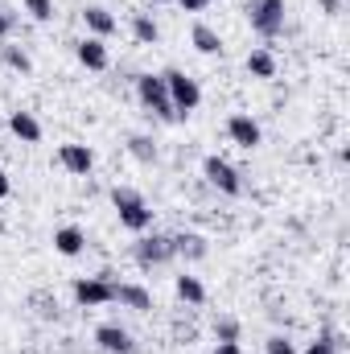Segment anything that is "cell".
Returning a JSON list of instances; mask_svg holds the SVG:
<instances>
[{
	"instance_id": "6da1fadb",
	"label": "cell",
	"mask_w": 350,
	"mask_h": 354,
	"mask_svg": "<svg viewBox=\"0 0 350 354\" xmlns=\"http://www.w3.org/2000/svg\"><path fill=\"white\" fill-rule=\"evenodd\" d=\"M111 202H116V210H120V223H124L128 231L145 235V231L153 227V210L145 206V198H140L136 189H128V185H116V189H111Z\"/></svg>"
},
{
	"instance_id": "7a4b0ae2",
	"label": "cell",
	"mask_w": 350,
	"mask_h": 354,
	"mask_svg": "<svg viewBox=\"0 0 350 354\" xmlns=\"http://www.w3.org/2000/svg\"><path fill=\"white\" fill-rule=\"evenodd\" d=\"M161 79H165V91H169V103H174L177 120H185V115L202 103V91H198V83H194L190 75H181V71H165Z\"/></svg>"
},
{
	"instance_id": "3957f363",
	"label": "cell",
	"mask_w": 350,
	"mask_h": 354,
	"mask_svg": "<svg viewBox=\"0 0 350 354\" xmlns=\"http://www.w3.org/2000/svg\"><path fill=\"white\" fill-rule=\"evenodd\" d=\"M136 95H140V103L157 115V120H177L174 103H169V91H165V79L161 75H140L136 79Z\"/></svg>"
},
{
	"instance_id": "277c9868",
	"label": "cell",
	"mask_w": 350,
	"mask_h": 354,
	"mask_svg": "<svg viewBox=\"0 0 350 354\" xmlns=\"http://www.w3.org/2000/svg\"><path fill=\"white\" fill-rule=\"evenodd\" d=\"M248 21L260 37L284 33V0H248Z\"/></svg>"
},
{
	"instance_id": "5b68a950",
	"label": "cell",
	"mask_w": 350,
	"mask_h": 354,
	"mask_svg": "<svg viewBox=\"0 0 350 354\" xmlns=\"http://www.w3.org/2000/svg\"><path fill=\"white\" fill-rule=\"evenodd\" d=\"M132 256H136L140 268L169 264V260H174V239H169V235H140L136 248H132Z\"/></svg>"
},
{
	"instance_id": "8992f818",
	"label": "cell",
	"mask_w": 350,
	"mask_h": 354,
	"mask_svg": "<svg viewBox=\"0 0 350 354\" xmlns=\"http://www.w3.org/2000/svg\"><path fill=\"white\" fill-rule=\"evenodd\" d=\"M202 174H206V181H210L214 189H223V194H231V198H239V194H243L239 169H235V165H227L223 157H206V161H202Z\"/></svg>"
},
{
	"instance_id": "52a82bcc",
	"label": "cell",
	"mask_w": 350,
	"mask_h": 354,
	"mask_svg": "<svg viewBox=\"0 0 350 354\" xmlns=\"http://www.w3.org/2000/svg\"><path fill=\"white\" fill-rule=\"evenodd\" d=\"M75 301L87 305V309L111 305V280H103V276H83V280H75Z\"/></svg>"
},
{
	"instance_id": "ba28073f",
	"label": "cell",
	"mask_w": 350,
	"mask_h": 354,
	"mask_svg": "<svg viewBox=\"0 0 350 354\" xmlns=\"http://www.w3.org/2000/svg\"><path fill=\"white\" fill-rule=\"evenodd\" d=\"M95 342H99L103 354H136L132 334H128L124 326H99V330H95Z\"/></svg>"
},
{
	"instance_id": "9c48e42d",
	"label": "cell",
	"mask_w": 350,
	"mask_h": 354,
	"mask_svg": "<svg viewBox=\"0 0 350 354\" xmlns=\"http://www.w3.org/2000/svg\"><path fill=\"white\" fill-rule=\"evenodd\" d=\"M227 136H231L239 149H256V145L264 140L260 124H256L252 115H231V120H227Z\"/></svg>"
},
{
	"instance_id": "30bf717a",
	"label": "cell",
	"mask_w": 350,
	"mask_h": 354,
	"mask_svg": "<svg viewBox=\"0 0 350 354\" xmlns=\"http://www.w3.org/2000/svg\"><path fill=\"white\" fill-rule=\"evenodd\" d=\"M111 301H120L124 309H136V313H149V309H153V297H149V288H140V284H116V280H111Z\"/></svg>"
},
{
	"instance_id": "8fae6325",
	"label": "cell",
	"mask_w": 350,
	"mask_h": 354,
	"mask_svg": "<svg viewBox=\"0 0 350 354\" xmlns=\"http://www.w3.org/2000/svg\"><path fill=\"white\" fill-rule=\"evenodd\" d=\"M58 161H62V169L75 177L91 174V165H95V153H91L87 145H62L58 149Z\"/></svg>"
},
{
	"instance_id": "7c38bea8",
	"label": "cell",
	"mask_w": 350,
	"mask_h": 354,
	"mask_svg": "<svg viewBox=\"0 0 350 354\" xmlns=\"http://www.w3.org/2000/svg\"><path fill=\"white\" fill-rule=\"evenodd\" d=\"M83 248H87V235L79 227H58L54 231V252L58 256H83Z\"/></svg>"
},
{
	"instance_id": "4fadbf2b",
	"label": "cell",
	"mask_w": 350,
	"mask_h": 354,
	"mask_svg": "<svg viewBox=\"0 0 350 354\" xmlns=\"http://www.w3.org/2000/svg\"><path fill=\"white\" fill-rule=\"evenodd\" d=\"M75 54H79V62H83L87 71H107V62H111V58H107V46H103L99 37L79 41V50H75Z\"/></svg>"
},
{
	"instance_id": "5bb4252c",
	"label": "cell",
	"mask_w": 350,
	"mask_h": 354,
	"mask_svg": "<svg viewBox=\"0 0 350 354\" xmlns=\"http://www.w3.org/2000/svg\"><path fill=\"white\" fill-rule=\"evenodd\" d=\"M206 239L202 235H194V231H185V235H174V256H181V260H206Z\"/></svg>"
},
{
	"instance_id": "9a60e30c",
	"label": "cell",
	"mask_w": 350,
	"mask_h": 354,
	"mask_svg": "<svg viewBox=\"0 0 350 354\" xmlns=\"http://www.w3.org/2000/svg\"><path fill=\"white\" fill-rule=\"evenodd\" d=\"M8 128H12V136L25 140V145H37V140H42V124H37L29 111H12V115H8Z\"/></svg>"
},
{
	"instance_id": "2e32d148",
	"label": "cell",
	"mask_w": 350,
	"mask_h": 354,
	"mask_svg": "<svg viewBox=\"0 0 350 354\" xmlns=\"http://www.w3.org/2000/svg\"><path fill=\"white\" fill-rule=\"evenodd\" d=\"M83 21H87V29H91V37H111L116 33V17L107 12V8H99V4H91L87 12H83Z\"/></svg>"
},
{
	"instance_id": "e0dca14e",
	"label": "cell",
	"mask_w": 350,
	"mask_h": 354,
	"mask_svg": "<svg viewBox=\"0 0 350 354\" xmlns=\"http://www.w3.org/2000/svg\"><path fill=\"white\" fill-rule=\"evenodd\" d=\"M190 41H194V50H198V54H223V37H219L206 21H198V25L190 29Z\"/></svg>"
},
{
	"instance_id": "ac0fdd59",
	"label": "cell",
	"mask_w": 350,
	"mask_h": 354,
	"mask_svg": "<svg viewBox=\"0 0 350 354\" xmlns=\"http://www.w3.org/2000/svg\"><path fill=\"white\" fill-rule=\"evenodd\" d=\"M248 75H252V79H276V58H272V50H252V54H248Z\"/></svg>"
},
{
	"instance_id": "d6986e66",
	"label": "cell",
	"mask_w": 350,
	"mask_h": 354,
	"mask_svg": "<svg viewBox=\"0 0 350 354\" xmlns=\"http://www.w3.org/2000/svg\"><path fill=\"white\" fill-rule=\"evenodd\" d=\"M177 297H181L185 305H202V301H206V288H202V280H198V276L181 272V276H177Z\"/></svg>"
},
{
	"instance_id": "ffe728a7",
	"label": "cell",
	"mask_w": 350,
	"mask_h": 354,
	"mask_svg": "<svg viewBox=\"0 0 350 354\" xmlns=\"http://www.w3.org/2000/svg\"><path fill=\"white\" fill-rule=\"evenodd\" d=\"M132 37H136L140 46H157V37H161V29H157V21H153V17H145V12H136V17H132Z\"/></svg>"
},
{
	"instance_id": "44dd1931",
	"label": "cell",
	"mask_w": 350,
	"mask_h": 354,
	"mask_svg": "<svg viewBox=\"0 0 350 354\" xmlns=\"http://www.w3.org/2000/svg\"><path fill=\"white\" fill-rule=\"evenodd\" d=\"M0 58H4L12 71H21V75H29V71H33V62H29V54H25L21 46H0Z\"/></svg>"
},
{
	"instance_id": "7402d4cb",
	"label": "cell",
	"mask_w": 350,
	"mask_h": 354,
	"mask_svg": "<svg viewBox=\"0 0 350 354\" xmlns=\"http://www.w3.org/2000/svg\"><path fill=\"white\" fill-rule=\"evenodd\" d=\"M128 153H132L136 161H145V165L157 161V145H153L149 136H132V140H128Z\"/></svg>"
},
{
	"instance_id": "603a6c76",
	"label": "cell",
	"mask_w": 350,
	"mask_h": 354,
	"mask_svg": "<svg viewBox=\"0 0 350 354\" xmlns=\"http://www.w3.org/2000/svg\"><path fill=\"white\" fill-rule=\"evenodd\" d=\"M214 338L219 342H239V322L235 317H219L214 322Z\"/></svg>"
},
{
	"instance_id": "cb8c5ba5",
	"label": "cell",
	"mask_w": 350,
	"mask_h": 354,
	"mask_svg": "<svg viewBox=\"0 0 350 354\" xmlns=\"http://www.w3.org/2000/svg\"><path fill=\"white\" fill-rule=\"evenodd\" d=\"M334 351H342V338H338V334H322L317 342H309L305 354H334Z\"/></svg>"
},
{
	"instance_id": "d4e9b609",
	"label": "cell",
	"mask_w": 350,
	"mask_h": 354,
	"mask_svg": "<svg viewBox=\"0 0 350 354\" xmlns=\"http://www.w3.org/2000/svg\"><path fill=\"white\" fill-rule=\"evenodd\" d=\"M25 12L33 21H50L54 17V0H25Z\"/></svg>"
},
{
	"instance_id": "484cf974",
	"label": "cell",
	"mask_w": 350,
	"mask_h": 354,
	"mask_svg": "<svg viewBox=\"0 0 350 354\" xmlns=\"http://www.w3.org/2000/svg\"><path fill=\"white\" fill-rule=\"evenodd\" d=\"M264 354H297V346H293L284 334H272V338H268V346H264Z\"/></svg>"
},
{
	"instance_id": "4316f807",
	"label": "cell",
	"mask_w": 350,
	"mask_h": 354,
	"mask_svg": "<svg viewBox=\"0 0 350 354\" xmlns=\"http://www.w3.org/2000/svg\"><path fill=\"white\" fill-rule=\"evenodd\" d=\"M177 4H181L185 12H206V8H210V0H177Z\"/></svg>"
},
{
	"instance_id": "83f0119b",
	"label": "cell",
	"mask_w": 350,
	"mask_h": 354,
	"mask_svg": "<svg viewBox=\"0 0 350 354\" xmlns=\"http://www.w3.org/2000/svg\"><path fill=\"white\" fill-rule=\"evenodd\" d=\"M8 33H12V17H8V12H4V8H0V41H4V37H8Z\"/></svg>"
},
{
	"instance_id": "f1b7e54d",
	"label": "cell",
	"mask_w": 350,
	"mask_h": 354,
	"mask_svg": "<svg viewBox=\"0 0 350 354\" xmlns=\"http://www.w3.org/2000/svg\"><path fill=\"white\" fill-rule=\"evenodd\" d=\"M214 354H243V351H239V342H219Z\"/></svg>"
},
{
	"instance_id": "f546056e",
	"label": "cell",
	"mask_w": 350,
	"mask_h": 354,
	"mask_svg": "<svg viewBox=\"0 0 350 354\" xmlns=\"http://www.w3.org/2000/svg\"><path fill=\"white\" fill-rule=\"evenodd\" d=\"M322 4H326V12H338V8H342L347 0H322Z\"/></svg>"
},
{
	"instance_id": "4dcf8cb0",
	"label": "cell",
	"mask_w": 350,
	"mask_h": 354,
	"mask_svg": "<svg viewBox=\"0 0 350 354\" xmlns=\"http://www.w3.org/2000/svg\"><path fill=\"white\" fill-rule=\"evenodd\" d=\"M8 189H12V185H8V177L0 174V198H8Z\"/></svg>"
},
{
	"instance_id": "1f68e13d",
	"label": "cell",
	"mask_w": 350,
	"mask_h": 354,
	"mask_svg": "<svg viewBox=\"0 0 350 354\" xmlns=\"http://www.w3.org/2000/svg\"><path fill=\"white\" fill-rule=\"evenodd\" d=\"M153 4H174V0H153Z\"/></svg>"
}]
</instances>
